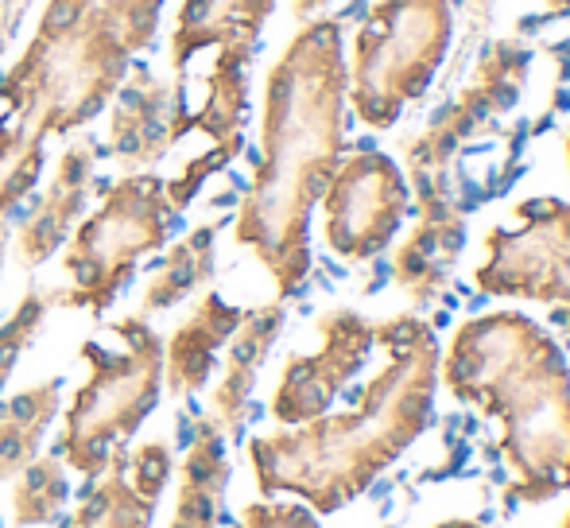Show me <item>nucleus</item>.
Wrapping results in <instances>:
<instances>
[{
    "label": "nucleus",
    "instance_id": "obj_28",
    "mask_svg": "<svg viewBox=\"0 0 570 528\" xmlns=\"http://www.w3.org/2000/svg\"><path fill=\"white\" fill-rule=\"evenodd\" d=\"M8 245H12V229H8V222H0V272H4Z\"/></svg>",
    "mask_w": 570,
    "mask_h": 528
},
{
    "label": "nucleus",
    "instance_id": "obj_1",
    "mask_svg": "<svg viewBox=\"0 0 570 528\" xmlns=\"http://www.w3.org/2000/svg\"><path fill=\"white\" fill-rule=\"evenodd\" d=\"M345 106L342 20L315 16L268 70L261 159L233 222V242L264 264L279 300L299 295L311 276V214L345 156Z\"/></svg>",
    "mask_w": 570,
    "mask_h": 528
},
{
    "label": "nucleus",
    "instance_id": "obj_20",
    "mask_svg": "<svg viewBox=\"0 0 570 528\" xmlns=\"http://www.w3.org/2000/svg\"><path fill=\"white\" fill-rule=\"evenodd\" d=\"M465 222L454 203H420V222L396 250L392 276L412 300H431L451 276V264L462 250Z\"/></svg>",
    "mask_w": 570,
    "mask_h": 528
},
{
    "label": "nucleus",
    "instance_id": "obj_9",
    "mask_svg": "<svg viewBox=\"0 0 570 528\" xmlns=\"http://www.w3.org/2000/svg\"><path fill=\"white\" fill-rule=\"evenodd\" d=\"M323 237L334 257L373 261L392 245L407 218V179L396 159L376 148H357L342 156L323 190Z\"/></svg>",
    "mask_w": 570,
    "mask_h": 528
},
{
    "label": "nucleus",
    "instance_id": "obj_27",
    "mask_svg": "<svg viewBox=\"0 0 570 528\" xmlns=\"http://www.w3.org/2000/svg\"><path fill=\"white\" fill-rule=\"evenodd\" d=\"M326 4H331V0H292V12H295V20L307 23V20H315Z\"/></svg>",
    "mask_w": 570,
    "mask_h": 528
},
{
    "label": "nucleus",
    "instance_id": "obj_14",
    "mask_svg": "<svg viewBox=\"0 0 570 528\" xmlns=\"http://www.w3.org/2000/svg\"><path fill=\"white\" fill-rule=\"evenodd\" d=\"M187 114L183 106V82H164L151 67L132 62L114 94V114H109V156L125 172H144L159 164L175 148V129L179 117Z\"/></svg>",
    "mask_w": 570,
    "mask_h": 528
},
{
    "label": "nucleus",
    "instance_id": "obj_15",
    "mask_svg": "<svg viewBox=\"0 0 570 528\" xmlns=\"http://www.w3.org/2000/svg\"><path fill=\"white\" fill-rule=\"evenodd\" d=\"M94 175H98V144L90 136H78L55 159V175L47 179L43 195L31 203V211L16 226L12 250L23 268H39L67 245V237L82 222L86 203H90Z\"/></svg>",
    "mask_w": 570,
    "mask_h": 528
},
{
    "label": "nucleus",
    "instance_id": "obj_6",
    "mask_svg": "<svg viewBox=\"0 0 570 528\" xmlns=\"http://www.w3.org/2000/svg\"><path fill=\"white\" fill-rule=\"evenodd\" d=\"M451 0H373L353 31L350 106L365 129H392L428 94L451 51Z\"/></svg>",
    "mask_w": 570,
    "mask_h": 528
},
{
    "label": "nucleus",
    "instance_id": "obj_16",
    "mask_svg": "<svg viewBox=\"0 0 570 528\" xmlns=\"http://www.w3.org/2000/svg\"><path fill=\"white\" fill-rule=\"evenodd\" d=\"M284 303H261V307L245 311L240 326L233 331L226 346V365H222V381L214 385L210 397V423L222 431V439H240L253 408V389L261 378V365L268 350L276 346L279 331H284Z\"/></svg>",
    "mask_w": 570,
    "mask_h": 528
},
{
    "label": "nucleus",
    "instance_id": "obj_10",
    "mask_svg": "<svg viewBox=\"0 0 570 528\" xmlns=\"http://www.w3.org/2000/svg\"><path fill=\"white\" fill-rule=\"evenodd\" d=\"M528 55L517 43H493L478 62L465 90L435 117L412 144H407V167H412L420 203H454L446 195V167L465 136H473L493 114L509 109L520 94Z\"/></svg>",
    "mask_w": 570,
    "mask_h": 528
},
{
    "label": "nucleus",
    "instance_id": "obj_18",
    "mask_svg": "<svg viewBox=\"0 0 570 528\" xmlns=\"http://www.w3.org/2000/svg\"><path fill=\"white\" fill-rule=\"evenodd\" d=\"M279 0H183L175 12L171 47H167V62H171L175 78L183 82L187 67L206 51V47H245L256 51L268 16L276 12Z\"/></svg>",
    "mask_w": 570,
    "mask_h": 528
},
{
    "label": "nucleus",
    "instance_id": "obj_4",
    "mask_svg": "<svg viewBox=\"0 0 570 528\" xmlns=\"http://www.w3.org/2000/svg\"><path fill=\"white\" fill-rule=\"evenodd\" d=\"M439 378L497 423L509 493L540 506L570 490V365L559 342L520 311L465 319Z\"/></svg>",
    "mask_w": 570,
    "mask_h": 528
},
{
    "label": "nucleus",
    "instance_id": "obj_2",
    "mask_svg": "<svg viewBox=\"0 0 570 528\" xmlns=\"http://www.w3.org/2000/svg\"><path fill=\"white\" fill-rule=\"evenodd\" d=\"M167 0H47L28 47L0 75V218L36 190L47 140L114 101L148 51Z\"/></svg>",
    "mask_w": 570,
    "mask_h": 528
},
{
    "label": "nucleus",
    "instance_id": "obj_31",
    "mask_svg": "<svg viewBox=\"0 0 570 528\" xmlns=\"http://www.w3.org/2000/svg\"><path fill=\"white\" fill-rule=\"evenodd\" d=\"M559 528H570V509H567V517H563V521H559Z\"/></svg>",
    "mask_w": 570,
    "mask_h": 528
},
{
    "label": "nucleus",
    "instance_id": "obj_29",
    "mask_svg": "<svg viewBox=\"0 0 570 528\" xmlns=\"http://www.w3.org/2000/svg\"><path fill=\"white\" fill-rule=\"evenodd\" d=\"M435 528H481L478 521H465V517H454V521H439Z\"/></svg>",
    "mask_w": 570,
    "mask_h": 528
},
{
    "label": "nucleus",
    "instance_id": "obj_30",
    "mask_svg": "<svg viewBox=\"0 0 570 528\" xmlns=\"http://www.w3.org/2000/svg\"><path fill=\"white\" fill-rule=\"evenodd\" d=\"M551 4H556V8H570V0H551Z\"/></svg>",
    "mask_w": 570,
    "mask_h": 528
},
{
    "label": "nucleus",
    "instance_id": "obj_21",
    "mask_svg": "<svg viewBox=\"0 0 570 528\" xmlns=\"http://www.w3.org/2000/svg\"><path fill=\"white\" fill-rule=\"evenodd\" d=\"M214 264H218V222L195 226L187 237L164 253V261L151 268L148 284L140 292V311L136 315H156V311H171L183 300L206 287L214 280Z\"/></svg>",
    "mask_w": 570,
    "mask_h": 528
},
{
    "label": "nucleus",
    "instance_id": "obj_19",
    "mask_svg": "<svg viewBox=\"0 0 570 528\" xmlns=\"http://www.w3.org/2000/svg\"><path fill=\"white\" fill-rule=\"evenodd\" d=\"M229 459L226 439L210 423V415H195L187 428V454L179 462V493L175 517L167 528H218L226 506Z\"/></svg>",
    "mask_w": 570,
    "mask_h": 528
},
{
    "label": "nucleus",
    "instance_id": "obj_12",
    "mask_svg": "<svg viewBox=\"0 0 570 528\" xmlns=\"http://www.w3.org/2000/svg\"><path fill=\"white\" fill-rule=\"evenodd\" d=\"M248 62H253V51H245V47H214L203 106H198L195 114L179 117L175 140H183V136H206V140H210V148L198 151L195 159H187L175 179H164L167 203L179 214L195 203V195L206 187V179L226 172L233 159L240 156V148H245Z\"/></svg>",
    "mask_w": 570,
    "mask_h": 528
},
{
    "label": "nucleus",
    "instance_id": "obj_25",
    "mask_svg": "<svg viewBox=\"0 0 570 528\" xmlns=\"http://www.w3.org/2000/svg\"><path fill=\"white\" fill-rule=\"evenodd\" d=\"M237 528H323L315 517V509H307L303 501H248L240 509Z\"/></svg>",
    "mask_w": 570,
    "mask_h": 528
},
{
    "label": "nucleus",
    "instance_id": "obj_5",
    "mask_svg": "<svg viewBox=\"0 0 570 528\" xmlns=\"http://www.w3.org/2000/svg\"><path fill=\"white\" fill-rule=\"evenodd\" d=\"M117 346L90 339L78 346L86 362V381L67 404L55 454L67 470L94 478L128 439L144 428L164 393V339L144 315H125L109 323Z\"/></svg>",
    "mask_w": 570,
    "mask_h": 528
},
{
    "label": "nucleus",
    "instance_id": "obj_24",
    "mask_svg": "<svg viewBox=\"0 0 570 528\" xmlns=\"http://www.w3.org/2000/svg\"><path fill=\"white\" fill-rule=\"evenodd\" d=\"M51 307H55L51 287H28V292L20 295V303L12 307V315L0 323V393H4L8 378H12L23 350L36 342L39 326H43V319Z\"/></svg>",
    "mask_w": 570,
    "mask_h": 528
},
{
    "label": "nucleus",
    "instance_id": "obj_11",
    "mask_svg": "<svg viewBox=\"0 0 570 528\" xmlns=\"http://www.w3.org/2000/svg\"><path fill=\"white\" fill-rule=\"evenodd\" d=\"M376 346V323L353 307H331L318 315V350L292 354L272 393V420L284 428H299L331 412L338 393L361 373Z\"/></svg>",
    "mask_w": 570,
    "mask_h": 528
},
{
    "label": "nucleus",
    "instance_id": "obj_7",
    "mask_svg": "<svg viewBox=\"0 0 570 528\" xmlns=\"http://www.w3.org/2000/svg\"><path fill=\"white\" fill-rule=\"evenodd\" d=\"M175 211L167 187L151 172H128L101 190L98 211L78 222L62 253V272L70 284L55 292V303L70 311L106 315L132 280L136 264L164 250L175 229Z\"/></svg>",
    "mask_w": 570,
    "mask_h": 528
},
{
    "label": "nucleus",
    "instance_id": "obj_23",
    "mask_svg": "<svg viewBox=\"0 0 570 528\" xmlns=\"http://www.w3.org/2000/svg\"><path fill=\"white\" fill-rule=\"evenodd\" d=\"M67 467L59 454H36L20 475L12 478V525L36 528V525H55L70 498Z\"/></svg>",
    "mask_w": 570,
    "mask_h": 528
},
{
    "label": "nucleus",
    "instance_id": "obj_8",
    "mask_svg": "<svg viewBox=\"0 0 570 528\" xmlns=\"http://www.w3.org/2000/svg\"><path fill=\"white\" fill-rule=\"evenodd\" d=\"M473 280L497 300L543 303L570 331V203H520L509 226H493L485 234V261Z\"/></svg>",
    "mask_w": 570,
    "mask_h": 528
},
{
    "label": "nucleus",
    "instance_id": "obj_22",
    "mask_svg": "<svg viewBox=\"0 0 570 528\" xmlns=\"http://www.w3.org/2000/svg\"><path fill=\"white\" fill-rule=\"evenodd\" d=\"M62 408V381L47 378L0 404V482L16 478L39 454L47 428Z\"/></svg>",
    "mask_w": 570,
    "mask_h": 528
},
{
    "label": "nucleus",
    "instance_id": "obj_17",
    "mask_svg": "<svg viewBox=\"0 0 570 528\" xmlns=\"http://www.w3.org/2000/svg\"><path fill=\"white\" fill-rule=\"evenodd\" d=\"M245 311L222 300L218 292H206L190 307V315L164 342V389L171 397H195L214 378L218 354L229 346L233 331L240 326Z\"/></svg>",
    "mask_w": 570,
    "mask_h": 528
},
{
    "label": "nucleus",
    "instance_id": "obj_3",
    "mask_svg": "<svg viewBox=\"0 0 570 528\" xmlns=\"http://www.w3.org/2000/svg\"><path fill=\"white\" fill-rule=\"evenodd\" d=\"M384 365L350 412L248 439V467L264 498L292 493L315 514H338L368 490L431 423L439 339L423 319L376 323Z\"/></svg>",
    "mask_w": 570,
    "mask_h": 528
},
{
    "label": "nucleus",
    "instance_id": "obj_26",
    "mask_svg": "<svg viewBox=\"0 0 570 528\" xmlns=\"http://www.w3.org/2000/svg\"><path fill=\"white\" fill-rule=\"evenodd\" d=\"M31 8V0H0V51L12 43L16 28H20L23 12Z\"/></svg>",
    "mask_w": 570,
    "mask_h": 528
},
{
    "label": "nucleus",
    "instance_id": "obj_13",
    "mask_svg": "<svg viewBox=\"0 0 570 528\" xmlns=\"http://www.w3.org/2000/svg\"><path fill=\"white\" fill-rule=\"evenodd\" d=\"M171 475L175 459L167 439H144L132 451L120 447L98 475L86 478L62 528H151Z\"/></svg>",
    "mask_w": 570,
    "mask_h": 528
},
{
    "label": "nucleus",
    "instance_id": "obj_32",
    "mask_svg": "<svg viewBox=\"0 0 570 528\" xmlns=\"http://www.w3.org/2000/svg\"><path fill=\"white\" fill-rule=\"evenodd\" d=\"M567 167H570V133H567Z\"/></svg>",
    "mask_w": 570,
    "mask_h": 528
}]
</instances>
